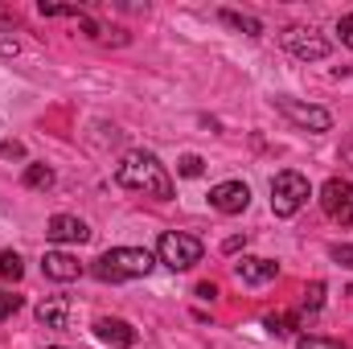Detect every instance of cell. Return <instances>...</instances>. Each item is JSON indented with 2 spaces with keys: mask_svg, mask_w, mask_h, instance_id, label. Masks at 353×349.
<instances>
[{
  "mask_svg": "<svg viewBox=\"0 0 353 349\" xmlns=\"http://www.w3.org/2000/svg\"><path fill=\"white\" fill-rule=\"evenodd\" d=\"M341 165H350L353 169V132H350V140L341 144Z\"/></svg>",
  "mask_w": 353,
  "mask_h": 349,
  "instance_id": "obj_25",
  "label": "cell"
},
{
  "mask_svg": "<svg viewBox=\"0 0 353 349\" xmlns=\"http://www.w3.org/2000/svg\"><path fill=\"white\" fill-rule=\"evenodd\" d=\"M292 325H296V317H283V312H271L267 317V333H275V337H288Z\"/></svg>",
  "mask_w": 353,
  "mask_h": 349,
  "instance_id": "obj_17",
  "label": "cell"
},
{
  "mask_svg": "<svg viewBox=\"0 0 353 349\" xmlns=\"http://www.w3.org/2000/svg\"><path fill=\"white\" fill-rule=\"evenodd\" d=\"M296 349H350V346L329 341V337H296Z\"/></svg>",
  "mask_w": 353,
  "mask_h": 349,
  "instance_id": "obj_19",
  "label": "cell"
},
{
  "mask_svg": "<svg viewBox=\"0 0 353 349\" xmlns=\"http://www.w3.org/2000/svg\"><path fill=\"white\" fill-rule=\"evenodd\" d=\"M201 255H205L201 239L197 235H185V230H169L157 243V263H165L169 271H189L193 263H201Z\"/></svg>",
  "mask_w": 353,
  "mask_h": 349,
  "instance_id": "obj_3",
  "label": "cell"
},
{
  "mask_svg": "<svg viewBox=\"0 0 353 349\" xmlns=\"http://www.w3.org/2000/svg\"><path fill=\"white\" fill-rule=\"evenodd\" d=\"M304 201H308V177L292 173V169L275 173V181H271V210H275V218L300 214Z\"/></svg>",
  "mask_w": 353,
  "mask_h": 349,
  "instance_id": "obj_4",
  "label": "cell"
},
{
  "mask_svg": "<svg viewBox=\"0 0 353 349\" xmlns=\"http://www.w3.org/2000/svg\"><path fill=\"white\" fill-rule=\"evenodd\" d=\"M46 239L50 243H87L90 239V226L83 218H70V214H54L46 222Z\"/></svg>",
  "mask_w": 353,
  "mask_h": 349,
  "instance_id": "obj_10",
  "label": "cell"
},
{
  "mask_svg": "<svg viewBox=\"0 0 353 349\" xmlns=\"http://www.w3.org/2000/svg\"><path fill=\"white\" fill-rule=\"evenodd\" d=\"M4 157H8V161H21V157H25V148H21L17 140H8V144H4Z\"/></svg>",
  "mask_w": 353,
  "mask_h": 349,
  "instance_id": "obj_24",
  "label": "cell"
},
{
  "mask_svg": "<svg viewBox=\"0 0 353 349\" xmlns=\"http://www.w3.org/2000/svg\"><path fill=\"white\" fill-rule=\"evenodd\" d=\"M50 349H62V346H50Z\"/></svg>",
  "mask_w": 353,
  "mask_h": 349,
  "instance_id": "obj_28",
  "label": "cell"
},
{
  "mask_svg": "<svg viewBox=\"0 0 353 349\" xmlns=\"http://www.w3.org/2000/svg\"><path fill=\"white\" fill-rule=\"evenodd\" d=\"M283 50L296 54V58H304V62H321V58H329V41L316 37L312 29H300V25L283 29Z\"/></svg>",
  "mask_w": 353,
  "mask_h": 349,
  "instance_id": "obj_7",
  "label": "cell"
},
{
  "mask_svg": "<svg viewBox=\"0 0 353 349\" xmlns=\"http://www.w3.org/2000/svg\"><path fill=\"white\" fill-rule=\"evenodd\" d=\"M321 206L337 226H353V181H341V177L325 181L321 185Z\"/></svg>",
  "mask_w": 353,
  "mask_h": 349,
  "instance_id": "obj_5",
  "label": "cell"
},
{
  "mask_svg": "<svg viewBox=\"0 0 353 349\" xmlns=\"http://www.w3.org/2000/svg\"><path fill=\"white\" fill-rule=\"evenodd\" d=\"M350 296H353V283H350Z\"/></svg>",
  "mask_w": 353,
  "mask_h": 349,
  "instance_id": "obj_27",
  "label": "cell"
},
{
  "mask_svg": "<svg viewBox=\"0 0 353 349\" xmlns=\"http://www.w3.org/2000/svg\"><path fill=\"white\" fill-rule=\"evenodd\" d=\"M325 304V283H312L308 292H304V312H316Z\"/></svg>",
  "mask_w": 353,
  "mask_h": 349,
  "instance_id": "obj_20",
  "label": "cell"
},
{
  "mask_svg": "<svg viewBox=\"0 0 353 349\" xmlns=\"http://www.w3.org/2000/svg\"><path fill=\"white\" fill-rule=\"evenodd\" d=\"M337 33H341V41L353 50V12H345V17L337 21Z\"/></svg>",
  "mask_w": 353,
  "mask_h": 349,
  "instance_id": "obj_22",
  "label": "cell"
},
{
  "mask_svg": "<svg viewBox=\"0 0 353 349\" xmlns=\"http://www.w3.org/2000/svg\"><path fill=\"white\" fill-rule=\"evenodd\" d=\"M234 275H239V283L259 288V283H271V279L279 275V263L275 259H259V255H247V259L234 263Z\"/></svg>",
  "mask_w": 353,
  "mask_h": 349,
  "instance_id": "obj_11",
  "label": "cell"
},
{
  "mask_svg": "<svg viewBox=\"0 0 353 349\" xmlns=\"http://www.w3.org/2000/svg\"><path fill=\"white\" fill-rule=\"evenodd\" d=\"M115 181L132 193H144V197H161V201L173 197V177L152 152H128L115 165Z\"/></svg>",
  "mask_w": 353,
  "mask_h": 349,
  "instance_id": "obj_1",
  "label": "cell"
},
{
  "mask_svg": "<svg viewBox=\"0 0 353 349\" xmlns=\"http://www.w3.org/2000/svg\"><path fill=\"white\" fill-rule=\"evenodd\" d=\"M222 21H226V25H234V29H243V33H251V37H259V33H263V25H259L255 17H243V12H230V8L222 12Z\"/></svg>",
  "mask_w": 353,
  "mask_h": 349,
  "instance_id": "obj_15",
  "label": "cell"
},
{
  "mask_svg": "<svg viewBox=\"0 0 353 349\" xmlns=\"http://www.w3.org/2000/svg\"><path fill=\"white\" fill-rule=\"evenodd\" d=\"M41 271H46V279L70 283V279H79V275H83V263L74 259V255H66V251H46V259H41Z\"/></svg>",
  "mask_w": 353,
  "mask_h": 349,
  "instance_id": "obj_13",
  "label": "cell"
},
{
  "mask_svg": "<svg viewBox=\"0 0 353 349\" xmlns=\"http://www.w3.org/2000/svg\"><path fill=\"white\" fill-rule=\"evenodd\" d=\"M210 206H214L218 214H243V210L251 206L247 181H222V185H214V189H210Z\"/></svg>",
  "mask_w": 353,
  "mask_h": 349,
  "instance_id": "obj_8",
  "label": "cell"
},
{
  "mask_svg": "<svg viewBox=\"0 0 353 349\" xmlns=\"http://www.w3.org/2000/svg\"><path fill=\"white\" fill-rule=\"evenodd\" d=\"M197 296H201V300H214V296H218V288H214V283H197Z\"/></svg>",
  "mask_w": 353,
  "mask_h": 349,
  "instance_id": "obj_26",
  "label": "cell"
},
{
  "mask_svg": "<svg viewBox=\"0 0 353 349\" xmlns=\"http://www.w3.org/2000/svg\"><path fill=\"white\" fill-rule=\"evenodd\" d=\"M329 255H333V259L341 263V267H353V247H333Z\"/></svg>",
  "mask_w": 353,
  "mask_h": 349,
  "instance_id": "obj_23",
  "label": "cell"
},
{
  "mask_svg": "<svg viewBox=\"0 0 353 349\" xmlns=\"http://www.w3.org/2000/svg\"><path fill=\"white\" fill-rule=\"evenodd\" d=\"M201 169H205V161H201L197 152H185V157H181V165H176V173H181V177H201Z\"/></svg>",
  "mask_w": 353,
  "mask_h": 349,
  "instance_id": "obj_18",
  "label": "cell"
},
{
  "mask_svg": "<svg viewBox=\"0 0 353 349\" xmlns=\"http://www.w3.org/2000/svg\"><path fill=\"white\" fill-rule=\"evenodd\" d=\"M152 267H157V259H152L144 247H111V251H103L99 259L90 263L94 279H103V283H128V279H144Z\"/></svg>",
  "mask_w": 353,
  "mask_h": 349,
  "instance_id": "obj_2",
  "label": "cell"
},
{
  "mask_svg": "<svg viewBox=\"0 0 353 349\" xmlns=\"http://www.w3.org/2000/svg\"><path fill=\"white\" fill-rule=\"evenodd\" d=\"M25 185H29V189H50V185H54V169L29 165V169H25Z\"/></svg>",
  "mask_w": 353,
  "mask_h": 349,
  "instance_id": "obj_16",
  "label": "cell"
},
{
  "mask_svg": "<svg viewBox=\"0 0 353 349\" xmlns=\"http://www.w3.org/2000/svg\"><path fill=\"white\" fill-rule=\"evenodd\" d=\"M70 312H74L70 296H46V300L37 304V321H41L46 329H70Z\"/></svg>",
  "mask_w": 353,
  "mask_h": 349,
  "instance_id": "obj_12",
  "label": "cell"
},
{
  "mask_svg": "<svg viewBox=\"0 0 353 349\" xmlns=\"http://www.w3.org/2000/svg\"><path fill=\"white\" fill-rule=\"evenodd\" d=\"M17 308H21V296H12V292H0V321H8Z\"/></svg>",
  "mask_w": 353,
  "mask_h": 349,
  "instance_id": "obj_21",
  "label": "cell"
},
{
  "mask_svg": "<svg viewBox=\"0 0 353 349\" xmlns=\"http://www.w3.org/2000/svg\"><path fill=\"white\" fill-rule=\"evenodd\" d=\"M25 275V263L17 251H0V279H8V283H17Z\"/></svg>",
  "mask_w": 353,
  "mask_h": 349,
  "instance_id": "obj_14",
  "label": "cell"
},
{
  "mask_svg": "<svg viewBox=\"0 0 353 349\" xmlns=\"http://www.w3.org/2000/svg\"><path fill=\"white\" fill-rule=\"evenodd\" d=\"M94 337L111 349H132L140 341V333H136L128 321H119V317H99V321H94Z\"/></svg>",
  "mask_w": 353,
  "mask_h": 349,
  "instance_id": "obj_9",
  "label": "cell"
},
{
  "mask_svg": "<svg viewBox=\"0 0 353 349\" xmlns=\"http://www.w3.org/2000/svg\"><path fill=\"white\" fill-rule=\"evenodd\" d=\"M275 107L304 132H329L333 128V115L325 107H312V103H300V99H275Z\"/></svg>",
  "mask_w": 353,
  "mask_h": 349,
  "instance_id": "obj_6",
  "label": "cell"
}]
</instances>
